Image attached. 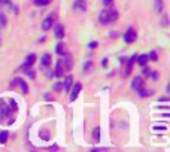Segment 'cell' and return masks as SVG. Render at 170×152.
Segmentation results:
<instances>
[{"instance_id":"52a82bcc","label":"cell","mask_w":170,"mask_h":152,"mask_svg":"<svg viewBox=\"0 0 170 152\" xmlns=\"http://www.w3.org/2000/svg\"><path fill=\"white\" fill-rule=\"evenodd\" d=\"M0 110H2V115H3V117H8V115H11V113H12V110H14V109H12V107H8V106H6V103L2 100L0 101Z\"/></svg>"},{"instance_id":"d4e9b609","label":"cell","mask_w":170,"mask_h":152,"mask_svg":"<svg viewBox=\"0 0 170 152\" xmlns=\"http://www.w3.org/2000/svg\"><path fill=\"white\" fill-rule=\"evenodd\" d=\"M96 46H97V42H90V48L91 49H94Z\"/></svg>"},{"instance_id":"5b68a950","label":"cell","mask_w":170,"mask_h":152,"mask_svg":"<svg viewBox=\"0 0 170 152\" xmlns=\"http://www.w3.org/2000/svg\"><path fill=\"white\" fill-rule=\"evenodd\" d=\"M73 8H75V9H78V11L85 12V11L88 9V5H87V2H85V0H75V2H73Z\"/></svg>"},{"instance_id":"7402d4cb","label":"cell","mask_w":170,"mask_h":152,"mask_svg":"<svg viewBox=\"0 0 170 152\" xmlns=\"http://www.w3.org/2000/svg\"><path fill=\"white\" fill-rule=\"evenodd\" d=\"M91 69H93V63H91V61L85 63V66H84V72H91Z\"/></svg>"},{"instance_id":"d6986e66","label":"cell","mask_w":170,"mask_h":152,"mask_svg":"<svg viewBox=\"0 0 170 152\" xmlns=\"http://www.w3.org/2000/svg\"><path fill=\"white\" fill-rule=\"evenodd\" d=\"M148 60H152V61H157V60H158V55H157L155 51H151V52L148 54Z\"/></svg>"},{"instance_id":"9a60e30c","label":"cell","mask_w":170,"mask_h":152,"mask_svg":"<svg viewBox=\"0 0 170 152\" xmlns=\"http://www.w3.org/2000/svg\"><path fill=\"white\" fill-rule=\"evenodd\" d=\"M93 140L94 142H99L100 140V127H96L93 130Z\"/></svg>"},{"instance_id":"e0dca14e","label":"cell","mask_w":170,"mask_h":152,"mask_svg":"<svg viewBox=\"0 0 170 152\" xmlns=\"http://www.w3.org/2000/svg\"><path fill=\"white\" fill-rule=\"evenodd\" d=\"M52 0H34V3L37 5V6H46V5H49Z\"/></svg>"},{"instance_id":"3957f363","label":"cell","mask_w":170,"mask_h":152,"mask_svg":"<svg viewBox=\"0 0 170 152\" xmlns=\"http://www.w3.org/2000/svg\"><path fill=\"white\" fill-rule=\"evenodd\" d=\"M54 21H55V15H49V17H46L45 19H43L42 29H43L45 32H48V30L51 29L52 25H54Z\"/></svg>"},{"instance_id":"83f0119b","label":"cell","mask_w":170,"mask_h":152,"mask_svg":"<svg viewBox=\"0 0 170 152\" xmlns=\"http://www.w3.org/2000/svg\"><path fill=\"white\" fill-rule=\"evenodd\" d=\"M103 2H104V5H110L112 3V0H103Z\"/></svg>"},{"instance_id":"8fae6325","label":"cell","mask_w":170,"mask_h":152,"mask_svg":"<svg viewBox=\"0 0 170 152\" xmlns=\"http://www.w3.org/2000/svg\"><path fill=\"white\" fill-rule=\"evenodd\" d=\"M136 61L139 63V66L145 67V66H146V63H148V55H146V54H140L139 57H136Z\"/></svg>"},{"instance_id":"5bb4252c","label":"cell","mask_w":170,"mask_h":152,"mask_svg":"<svg viewBox=\"0 0 170 152\" xmlns=\"http://www.w3.org/2000/svg\"><path fill=\"white\" fill-rule=\"evenodd\" d=\"M137 93H139V96H140V97H149V96H152L154 94L152 90H143V88H139V90H137Z\"/></svg>"},{"instance_id":"603a6c76","label":"cell","mask_w":170,"mask_h":152,"mask_svg":"<svg viewBox=\"0 0 170 152\" xmlns=\"http://www.w3.org/2000/svg\"><path fill=\"white\" fill-rule=\"evenodd\" d=\"M163 25H169V17H167V14L163 15Z\"/></svg>"},{"instance_id":"2e32d148","label":"cell","mask_w":170,"mask_h":152,"mask_svg":"<svg viewBox=\"0 0 170 152\" xmlns=\"http://www.w3.org/2000/svg\"><path fill=\"white\" fill-rule=\"evenodd\" d=\"M34 61H36V57H34L33 54H30V55L27 57V60H25V64H24V66H29V67H32Z\"/></svg>"},{"instance_id":"6da1fadb","label":"cell","mask_w":170,"mask_h":152,"mask_svg":"<svg viewBox=\"0 0 170 152\" xmlns=\"http://www.w3.org/2000/svg\"><path fill=\"white\" fill-rule=\"evenodd\" d=\"M100 22L102 24H110V22H115L117 19H118V11L115 9V8H106L104 11H102V14H100Z\"/></svg>"},{"instance_id":"484cf974","label":"cell","mask_w":170,"mask_h":152,"mask_svg":"<svg viewBox=\"0 0 170 152\" xmlns=\"http://www.w3.org/2000/svg\"><path fill=\"white\" fill-rule=\"evenodd\" d=\"M11 107L17 110V103H15V101H14V100H11Z\"/></svg>"},{"instance_id":"44dd1931","label":"cell","mask_w":170,"mask_h":152,"mask_svg":"<svg viewBox=\"0 0 170 152\" xmlns=\"http://www.w3.org/2000/svg\"><path fill=\"white\" fill-rule=\"evenodd\" d=\"M6 22H8V21H6V17H5L3 14H0V29H2V27H5V25H6Z\"/></svg>"},{"instance_id":"ffe728a7","label":"cell","mask_w":170,"mask_h":152,"mask_svg":"<svg viewBox=\"0 0 170 152\" xmlns=\"http://www.w3.org/2000/svg\"><path fill=\"white\" fill-rule=\"evenodd\" d=\"M55 51H57V54L63 55V51H64V45H63V42H60V43L57 45V48H55Z\"/></svg>"},{"instance_id":"4316f807","label":"cell","mask_w":170,"mask_h":152,"mask_svg":"<svg viewBox=\"0 0 170 152\" xmlns=\"http://www.w3.org/2000/svg\"><path fill=\"white\" fill-rule=\"evenodd\" d=\"M11 0H0V5H9Z\"/></svg>"},{"instance_id":"7c38bea8","label":"cell","mask_w":170,"mask_h":152,"mask_svg":"<svg viewBox=\"0 0 170 152\" xmlns=\"http://www.w3.org/2000/svg\"><path fill=\"white\" fill-rule=\"evenodd\" d=\"M72 84H73V76H72V75H69L67 78L64 79V85H63V88L66 90V93H69V91H70V86H72Z\"/></svg>"},{"instance_id":"9c48e42d","label":"cell","mask_w":170,"mask_h":152,"mask_svg":"<svg viewBox=\"0 0 170 152\" xmlns=\"http://www.w3.org/2000/svg\"><path fill=\"white\" fill-rule=\"evenodd\" d=\"M54 34H55L57 39H61V37L64 36V27H63L61 24H57L55 29H54Z\"/></svg>"},{"instance_id":"ac0fdd59","label":"cell","mask_w":170,"mask_h":152,"mask_svg":"<svg viewBox=\"0 0 170 152\" xmlns=\"http://www.w3.org/2000/svg\"><path fill=\"white\" fill-rule=\"evenodd\" d=\"M8 136H9L8 131H2V133H0V143H5V142L8 140Z\"/></svg>"},{"instance_id":"277c9868","label":"cell","mask_w":170,"mask_h":152,"mask_svg":"<svg viewBox=\"0 0 170 152\" xmlns=\"http://www.w3.org/2000/svg\"><path fill=\"white\" fill-rule=\"evenodd\" d=\"M81 90H82V85L79 84V82H76V84L73 85V88H72V94H70V100L75 101L78 99V96H79V93H81Z\"/></svg>"},{"instance_id":"30bf717a","label":"cell","mask_w":170,"mask_h":152,"mask_svg":"<svg viewBox=\"0 0 170 152\" xmlns=\"http://www.w3.org/2000/svg\"><path fill=\"white\" fill-rule=\"evenodd\" d=\"M40 64H42L43 67H49V66H51V55H49L48 52L42 55V60H40Z\"/></svg>"},{"instance_id":"f1b7e54d","label":"cell","mask_w":170,"mask_h":152,"mask_svg":"<svg viewBox=\"0 0 170 152\" xmlns=\"http://www.w3.org/2000/svg\"><path fill=\"white\" fill-rule=\"evenodd\" d=\"M0 42H2V37H0Z\"/></svg>"},{"instance_id":"cb8c5ba5","label":"cell","mask_w":170,"mask_h":152,"mask_svg":"<svg viewBox=\"0 0 170 152\" xmlns=\"http://www.w3.org/2000/svg\"><path fill=\"white\" fill-rule=\"evenodd\" d=\"M158 76H160V75H158V72H152V75H151L152 81H157V79H158Z\"/></svg>"},{"instance_id":"7a4b0ae2","label":"cell","mask_w":170,"mask_h":152,"mask_svg":"<svg viewBox=\"0 0 170 152\" xmlns=\"http://www.w3.org/2000/svg\"><path fill=\"white\" fill-rule=\"evenodd\" d=\"M122 39H124V42H125V43H134V40L137 39V34H136V32H134L133 29H128V30L124 33Z\"/></svg>"},{"instance_id":"4fadbf2b","label":"cell","mask_w":170,"mask_h":152,"mask_svg":"<svg viewBox=\"0 0 170 152\" xmlns=\"http://www.w3.org/2000/svg\"><path fill=\"white\" fill-rule=\"evenodd\" d=\"M163 8H164V2L163 0H155L154 2V11L155 12H163Z\"/></svg>"},{"instance_id":"8992f818","label":"cell","mask_w":170,"mask_h":152,"mask_svg":"<svg viewBox=\"0 0 170 152\" xmlns=\"http://www.w3.org/2000/svg\"><path fill=\"white\" fill-rule=\"evenodd\" d=\"M12 85H19L24 94H27V93H29V86H27V84H25V81H24V79H19V78H17V79L12 82Z\"/></svg>"},{"instance_id":"ba28073f","label":"cell","mask_w":170,"mask_h":152,"mask_svg":"<svg viewBox=\"0 0 170 152\" xmlns=\"http://www.w3.org/2000/svg\"><path fill=\"white\" fill-rule=\"evenodd\" d=\"M143 86V79L140 78V76H136L133 81H131V88L134 90V91H137L139 88H142Z\"/></svg>"}]
</instances>
